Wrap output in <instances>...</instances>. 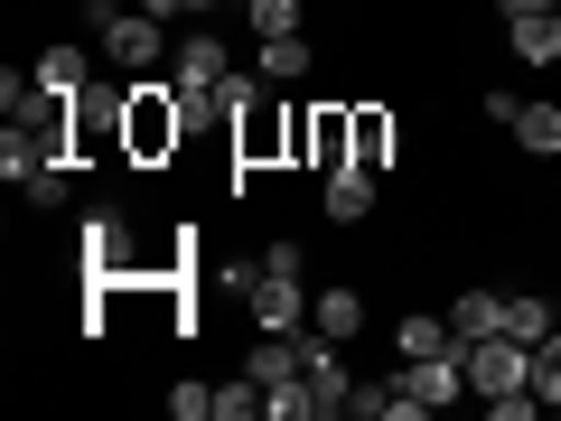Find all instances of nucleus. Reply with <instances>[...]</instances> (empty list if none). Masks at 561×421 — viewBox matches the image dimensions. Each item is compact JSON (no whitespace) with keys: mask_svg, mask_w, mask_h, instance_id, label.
Returning a JSON list of instances; mask_svg holds the SVG:
<instances>
[{"mask_svg":"<svg viewBox=\"0 0 561 421\" xmlns=\"http://www.w3.org/2000/svg\"><path fill=\"white\" fill-rule=\"evenodd\" d=\"M449 328H459V346L468 338H496V328H505V291H468V300L449 309Z\"/></svg>","mask_w":561,"mask_h":421,"instance_id":"14","label":"nucleus"},{"mask_svg":"<svg viewBox=\"0 0 561 421\" xmlns=\"http://www.w3.org/2000/svg\"><path fill=\"white\" fill-rule=\"evenodd\" d=\"M346 132H356V150H346L356 169H383V160L402 150V132H393V113H383V103H356V113H346Z\"/></svg>","mask_w":561,"mask_h":421,"instance_id":"7","label":"nucleus"},{"mask_svg":"<svg viewBox=\"0 0 561 421\" xmlns=\"http://www.w3.org/2000/svg\"><path fill=\"white\" fill-rule=\"evenodd\" d=\"M243 375H253L262 394H272V384H300V338H262V346H253V365H243Z\"/></svg>","mask_w":561,"mask_h":421,"instance_id":"13","label":"nucleus"},{"mask_svg":"<svg viewBox=\"0 0 561 421\" xmlns=\"http://www.w3.org/2000/svg\"><path fill=\"white\" fill-rule=\"evenodd\" d=\"M234 10H253V0H234Z\"/></svg>","mask_w":561,"mask_h":421,"instance_id":"27","label":"nucleus"},{"mask_svg":"<svg viewBox=\"0 0 561 421\" xmlns=\"http://www.w3.org/2000/svg\"><path fill=\"white\" fill-rule=\"evenodd\" d=\"M290 132H300V122H272V103H243V113H234V150H243V160H272V150H290Z\"/></svg>","mask_w":561,"mask_h":421,"instance_id":"9","label":"nucleus"},{"mask_svg":"<svg viewBox=\"0 0 561 421\" xmlns=\"http://www.w3.org/2000/svg\"><path fill=\"white\" fill-rule=\"evenodd\" d=\"M309 328H319V338H356V328H365V300H356V291H346V281H328V291H319V300H309Z\"/></svg>","mask_w":561,"mask_h":421,"instance_id":"10","label":"nucleus"},{"mask_svg":"<svg viewBox=\"0 0 561 421\" xmlns=\"http://www.w3.org/2000/svg\"><path fill=\"white\" fill-rule=\"evenodd\" d=\"M179 140H187V103H179V84L131 76V84H122V150H131V160H169Z\"/></svg>","mask_w":561,"mask_h":421,"instance_id":"1","label":"nucleus"},{"mask_svg":"<svg viewBox=\"0 0 561 421\" xmlns=\"http://www.w3.org/2000/svg\"><path fill=\"white\" fill-rule=\"evenodd\" d=\"M552 328H561L552 300H534V291H524V300H505V338H515V346H542Z\"/></svg>","mask_w":561,"mask_h":421,"instance_id":"15","label":"nucleus"},{"mask_svg":"<svg viewBox=\"0 0 561 421\" xmlns=\"http://www.w3.org/2000/svg\"><path fill=\"white\" fill-rule=\"evenodd\" d=\"M505 132L534 150V160H561V103H515V122Z\"/></svg>","mask_w":561,"mask_h":421,"instance_id":"11","label":"nucleus"},{"mask_svg":"<svg viewBox=\"0 0 561 421\" xmlns=\"http://www.w3.org/2000/svg\"><path fill=\"white\" fill-rule=\"evenodd\" d=\"M225 76H234L225 38H216V29H197V38L179 47V76H169V84H179V94H206V84H225Z\"/></svg>","mask_w":561,"mask_h":421,"instance_id":"6","label":"nucleus"},{"mask_svg":"<svg viewBox=\"0 0 561 421\" xmlns=\"http://www.w3.org/2000/svg\"><path fill=\"white\" fill-rule=\"evenodd\" d=\"M319 206H328L337 225H365V216H375V169H356V160H346V169H328Z\"/></svg>","mask_w":561,"mask_h":421,"instance_id":"8","label":"nucleus"},{"mask_svg":"<svg viewBox=\"0 0 561 421\" xmlns=\"http://www.w3.org/2000/svg\"><path fill=\"white\" fill-rule=\"evenodd\" d=\"M169 412H179V421H206V412H216V384H169Z\"/></svg>","mask_w":561,"mask_h":421,"instance_id":"24","label":"nucleus"},{"mask_svg":"<svg viewBox=\"0 0 561 421\" xmlns=\"http://www.w3.org/2000/svg\"><path fill=\"white\" fill-rule=\"evenodd\" d=\"M122 243H131L122 216H84V262H94V272H122Z\"/></svg>","mask_w":561,"mask_h":421,"instance_id":"18","label":"nucleus"},{"mask_svg":"<svg viewBox=\"0 0 561 421\" xmlns=\"http://www.w3.org/2000/svg\"><path fill=\"white\" fill-rule=\"evenodd\" d=\"M534 394H542V402L561 412V328H552V338L534 346Z\"/></svg>","mask_w":561,"mask_h":421,"instance_id":"21","label":"nucleus"},{"mask_svg":"<svg viewBox=\"0 0 561 421\" xmlns=\"http://www.w3.org/2000/svg\"><path fill=\"white\" fill-rule=\"evenodd\" d=\"M309 76V38L290 29V38H262V84H300Z\"/></svg>","mask_w":561,"mask_h":421,"instance_id":"16","label":"nucleus"},{"mask_svg":"<svg viewBox=\"0 0 561 421\" xmlns=\"http://www.w3.org/2000/svg\"><path fill=\"white\" fill-rule=\"evenodd\" d=\"M534 402H542V394L524 384V394H486V412H496V421H534Z\"/></svg>","mask_w":561,"mask_h":421,"instance_id":"25","label":"nucleus"},{"mask_svg":"<svg viewBox=\"0 0 561 421\" xmlns=\"http://www.w3.org/2000/svg\"><path fill=\"white\" fill-rule=\"evenodd\" d=\"M505 20H542V10H561V0H496Z\"/></svg>","mask_w":561,"mask_h":421,"instance_id":"26","label":"nucleus"},{"mask_svg":"<svg viewBox=\"0 0 561 421\" xmlns=\"http://www.w3.org/2000/svg\"><path fill=\"white\" fill-rule=\"evenodd\" d=\"M468 394V356L449 346V356H402V375H393V402L402 412H440V402H459Z\"/></svg>","mask_w":561,"mask_h":421,"instance_id":"3","label":"nucleus"},{"mask_svg":"<svg viewBox=\"0 0 561 421\" xmlns=\"http://www.w3.org/2000/svg\"><path fill=\"white\" fill-rule=\"evenodd\" d=\"M505 38H515V57H524V66H561V10H542V20H515Z\"/></svg>","mask_w":561,"mask_h":421,"instance_id":"12","label":"nucleus"},{"mask_svg":"<svg viewBox=\"0 0 561 421\" xmlns=\"http://www.w3.org/2000/svg\"><path fill=\"white\" fill-rule=\"evenodd\" d=\"M262 412V384L243 375V384H216V421H253Z\"/></svg>","mask_w":561,"mask_h":421,"instance_id":"22","label":"nucleus"},{"mask_svg":"<svg viewBox=\"0 0 561 421\" xmlns=\"http://www.w3.org/2000/svg\"><path fill=\"white\" fill-rule=\"evenodd\" d=\"M459 356H468V394H524L534 384V346H515L505 328L496 338H468Z\"/></svg>","mask_w":561,"mask_h":421,"instance_id":"4","label":"nucleus"},{"mask_svg":"<svg viewBox=\"0 0 561 421\" xmlns=\"http://www.w3.org/2000/svg\"><path fill=\"white\" fill-rule=\"evenodd\" d=\"M28 206H66V160H47V169H28Z\"/></svg>","mask_w":561,"mask_h":421,"instance_id":"23","label":"nucleus"},{"mask_svg":"<svg viewBox=\"0 0 561 421\" xmlns=\"http://www.w3.org/2000/svg\"><path fill=\"white\" fill-rule=\"evenodd\" d=\"M94 38H103V57L131 66V76H150V66H160V47H169L150 10H113V0H94Z\"/></svg>","mask_w":561,"mask_h":421,"instance_id":"2","label":"nucleus"},{"mask_svg":"<svg viewBox=\"0 0 561 421\" xmlns=\"http://www.w3.org/2000/svg\"><path fill=\"white\" fill-rule=\"evenodd\" d=\"M243 309H253L262 338H300V328H309V291H300V272H253Z\"/></svg>","mask_w":561,"mask_h":421,"instance_id":"5","label":"nucleus"},{"mask_svg":"<svg viewBox=\"0 0 561 421\" xmlns=\"http://www.w3.org/2000/svg\"><path fill=\"white\" fill-rule=\"evenodd\" d=\"M243 29H253V38H290V29H300V0H253Z\"/></svg>","mask_w":561,"mask_h":421,"instance_id":"20","label":"nucleus"},{"mask_svg":"<svg viewBox=\"0 0 561 421\" xmlns=\"http://www.w3.org/2000/svg\"><path fill=\"white\" fill-rule=\"evenodd\" d=\"M393 346H402V356H449V346H459V328H449V319H402Z\"/></svg>","mask_w":561,"mask_h":421,"instance_id":"19","label":"nucleus"},{"mask_svg":"<svg viewBox=\"0 0 561 421\" xmlns=\"http://www.w3.org/2000/svg\"><path fill=\"white\" fill-rule=\"evenodd\" d=\"M28 76H38L47 94H66V103H76V94H84V47H47V57L28 66Z\"/></svg>","mask_w":561,"mask_h":421,"instance_id":"17","label":"nucleus"}]
</instances>
